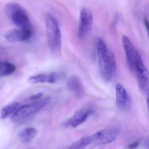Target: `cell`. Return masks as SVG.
Instances as JSON below:
<instances>
[{
    "instance_id": "cell-1",
    "label": "cell",
    "mask_w": 149,
    "mask_h": 149,
    "mask_svg": "<svg viewBox=\"0 0 149 149\" xmlns=\"http://www.w3.org/2000/svg\"><path fill=\"white\" fill-rule=\"evenodd\" d=\"M96 48L101 75L104 81H110L116 73V58L112 53L108 49L105 42L101 38L97 39Z\"/></svg>"
},
{
    "instance_id": "cell-2",
    "label": "cell",
    "mask_w": 149,
    "mask_h": 149,
    "mask_svg": "<svg viewBox=\"0 0 149 149\" xmlns=\"http://www.w3.org/2000/svg\"><path fill=\"white\" fill-rule=\"evenodd\" d=\"M4 13L19 28L32 29V24L28 15L19 4L13 2L8 3L5 6Z\"/></svg>"
},
{
    "instance_id": "cell-3",
    "label": "cell",
    "mask_w": 149,
    "mask_h": 149,
    "mask_svg": "<svg viewBox=\"0 0 149 149\" xmlns=\"http://www.w3.org/2000/svg\"><path fill=\"white\" fill-rule=\"evenodd\" d=\"M46 31L48 43L53 52L60 50L61 46V34L57 20L51 15L46 18Z\"/></svg>"
},
{
    "instance_id": "cell-4",
    "label": "cell",
    "mask_w": 149,
    "mask_h": 149,
    "mask_svg": "<svg viewBox=\"0 0 149 149\" xmlns=\"http://www.w3.org/2000/svg\"><path fill=\"white\" fill-rule=\"evenodd\" d=\"M49 101L48 97L39 99V100L30 104L19 107L15 111L12 117L13 121L16 123L21 122L39 111L47 105Z\"/></svg>"
},
{
    "instance_id": "cell-5",
    "label": "cell",
    "mask_w": 149,
    "mask_h": 149,
    "mask_svg": "<svg viewBox=\"0 0 149 149\" xmlns=\"http://www.w3.org/2000/svg\"><path fill=\"white\" fill-rule=\"evenodd\" d=\"M119 132V130L116 129L102 130L90 136L91 143L99 145L110 143L116 139Z\"/></svg>"
},
{
    "instance_id": "cell-6",
    "label": "cell",
    "mask_w": 149,
    "mask_h": 149,
    "mask_svg": "<svg viewBox=\"0 0 149 149\" xmlns=\"http://www.w3.org/2000/svg\"><path fill=\"white\" fill-rule=\"evenodd\" d=\"M122 42L126 56L127 65L130 70L134 72L136 63L141 56L127 36H123Z\"/></svg>"
},
{
    "instance_id": "cell-7",
    "label": "cell",
    "mask_w": 149,
    "mask_h": 149,
    "mask_svg": "<svg viewBox=\"0 0 149 149\" xmlns=\"http://www.w3.org/2000/svg\"><path fill=\"white\" fill-rule=\"evenodd\" d=\"M136 74L139 88L148 96L149 91V73L142 61L141 56L135 65L134 72Z\"/></svg>"
},
{
    "instance_id": "cell-8",
    "label": "cell",
    "mask_w": 149,
    "mask_h": 149,
    "mask_svg": "<svg viewBox=\"0 0 149 149\" xmlns=\"http://www.w3.org/2000/svg\"><path fill=\"white\" fill-rule=\"evenodd\" d=\"M93 17L89 9L83 8L80 12L79 26L77 36L79 38H83L92 29Z\"/></svg>"
},
{
    "instance_id": "cell-9",
    "label": "cell",
    "mask_w": 149,
    "mask_h": 149,
    "mask_svg": "<svg viewBox=\"0 0 149 149\" xmlns=\"http://www.w3.org/2000/svg\"><path fill=\"white\" fill-rule=\"evenodd\" d=\"M94 111L91 108H83L76 111L69 118L63 123L64 127L76 128L86 121Z\"/></svg>"
},
{
    "instance_id": "cell-10",
    "label": "cell",
    "mask_w": 149,
    "mask_h": 149,
    "mask_svg": "<svg viewBox=\"0 0 149 149\" xmlns=\"http://www.w3.org/2000/svg\"><path fill=\"white\" fill-rule=\"evenodd\" d=\"M32 29H15L8 31L5 34V38L9 42H24L31 38Z\"/></svg>"
},
{
    "instance_id": "cell-11",
    "label": "cell",
    "mask_w": 149,
    "mask_h": 149,
    "mask_svg": "<svg viewBox=\"0 0 149 149\" xmlns=\"http://www.w3.org/2000/svg\"><path fill=\"white\" fill-rule=\"evenodd\" d=\"M68 88L79 98H82L85 94L84 86L81 78L77 75L71 76L67 82Z\"/></svg>"
},
{
    "instance_id": "cell-12",
    "label": "cell",
    "mask_w": 149,
    "mask_h": 149,
    "mask_svg": "<svg viewBox=\"0 0 149 149\" xmlns=\"http://www.w3.org/2000/svg\"><path fill=\"white\" fill-rule=\"evenodd\" d=\"M130 103V97L127 91L123 86L118 83L116 86V103L117 107L121 109L127 108Z\"/></svg>"
},
{
    "instance_id": "cell-13",
    "label": "cell",
    "mask_w": 149,
    "mask_h": 149,
    "mask_svg": "<svg viewBox=\"0 0 149 149\" xmlns=\"http://www.w3.org/2000/svg\"><path fill=\"white\" fill-rule=\"evenodd\" d=\"M58 79V75L56 73H51L47 74H39L31 76L28 78V82L32 84L40 83H54Z\"/></svg>"
},
{
    "instance_id": "cell-14",
    "label": "cell",
    "mask_w": 149,
    "mask_h": 149,
    "mask_svg": "<svg viewBox=\"0 0 149 149\" xmlns=\"http://www.w3.org/2000/svg\"><path fill=\"white\" fill-rule=\"evenodd\" d=\"M37 130L33 127H28L23 129L19 132L18 136L22 143H28L37 135Z\"/></svg>"
},
{
    "instance_id": "cell-15",
    "label": "cell",
    "mask_w": 149,
    "mask_h": 149,
    "mask_svg": "<svg viewBox=\"0 0 149 149\" xmlns=\"http://www.w3.org/2000/svg\"><path fill=\"white\" fill-rule=\"evenodd\" d=\"M20 105L19 103L14 102L4 106L0 111V118L5 119L14 114L20 107Z\"/></svg>"
},
{
    "instance_id": "cell-16",
    "label": "cell",
    "mask_w": 149,
    "mask_h": 149,
    "mask_svg": "<svg viewBox=\"0 0 149 149\" xmlns=\"http://www.w3.org/2000/svg\"><path fill=\"white\" fill-rule=\"evenodd\" d=\"M16 68L8 62H0V77L9 75L15 72Z\"/></svg>"
},
{
    "instance_id": "cell-17",
    "label": "cell",
    "mask_w": 149,
    "mask_h": 149,
    "mask_svg": "<svg viewBox=\"0 0 149 149\" xmlns=\"http://www.w3.org/2000/svg\"><path fill=\"white\" fill-rule=\"evenodd\" d=\"M91 143V141L90 136H84L73 143L70 146V148L73 149H84Z\"/></svg>"
},
{
    "instance_id": "cell-18",
    "label": "cell",
    "mask_w": 149,
    "mask_h": 149,
    "mask_svg": "<svg viewBox=\"0 0 149 149\" xmlns=\"http://www.w3.org/2000/svg\"><path fill=\"white\" fill-rule=\"evenodd\" d=\"M43 96V94L42 93H38L36 94H35V95H33L29 97V99L32 101H34V100H38L39 99H40Z\"/></svg>"
},
{
    "instance_id": "cell-19",
    "label": "cell",
    "mask_w": 149,
    "mask_h": 149,
    "mask_svg": "<svg viewBox=\"0 0 149 149\" xmlns=\"http://www.w3.org/2000/svg\"><path fill=\"white\" fill-rule=\"evenodd\" d=\"M140 142L139 141H136L133 142V143H131L128 146L129 149H135L137 148L140 144Z\"/></svg>"
},
{
    "instance_id": "cell-20",
    "label": "cell",
    "mask_w": 149,
    "mask_h": 149,
    "mask_svg": "<svg viewBox=\"0 0 149 149\" xmlns=\"http://www.w3.org/2000/svg\"><path fill=\"white\" fill-rule=\"evenodd\" d=\"M144 23L146 28L147 29V31H148V30H149V23H148V20L146 19H145L144 20Z\"/></svg>"
},
{
    "instance_id": "cell-21",
    "label": "cell",
    "mask_w": 149,
    "mask_h": 149,
    "mask_svg": "<svg viewBox=\"0 0 149 149\" xmlns=\"http://www.w3.org/2000/svg\"><path fill=\"white\" fill-rule=\"evenodd\" d=\"M118 18H119V17H118V15L117 14L116 15V17H115L114 22H113V25H112L113 26H116V25L117 22L118 21Z\"/></svg>"
}]
</instances>
